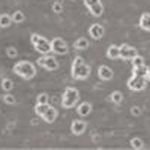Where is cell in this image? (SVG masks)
I'll use <instances>...</instances> for the list:
<instances>
[{
	"instance_id": "1",
	"label": "cell",
	"mask_w": 150,
	"mask_h": 150,
	"mask_svg": "<svg viewBox=\"0 0 150 150\" xmlns=\"http://www.w3.org/2000/svg\"><path fill=\"white\" fill-rule=\"evenodd\" d=\"M90 72L92 68L89 66V63L83 59V57H75L72 62V66H71V75L74 80H87L90 77Z\"/></svg>"
},
{
	"instance_id": "2",
	"label": "cell",
	"mask_w": 150,
	"mask_h": 150,
	"mask_svg": "<svg viewBox=\"0 0 150 150\" xmlns=\"http://www.w3.org/2000/svg\"><path fill=\"white\" fill-rule=\"evenodd\" d=\"M12 71H14L15 75H18L23 80H32V78L36 77V66H35V63H32L29 60L17 62L14 65V68H12Z\"/></svg>"
},
{
	"instance_id": "3",
	"label": "cell",
	"mask_w": 150,
	"mask_h": 150,
	"mask_svg": "<svg viewBox=\"0 0 150 150\" xmlns=\"http://www.w3.org/2000/svg\"><path fill=\"white\" fill-rule=\"evenodd\" d=\"M30 42H32L33 48H35L39 54H42V56L51 54V41H48L47 38L38 35V33H32Z\"/></svg>"
},
{
	"instance_id": "4",
	"label": "cell",
	"mask_w": 150,
	"mask_h": 150,
	"mask_svg": "<svg viewBox=\"0 0 150 150\" xmlns=\"http://www.w3.org/2000/svg\"><path fill=\"white\" fill-rule=\"evenodd\" d=\"M78 101H80V92L75 87H66L63 96H62V105L65 108H74L77 107Z\"/></svg>"
},
{
	"instance_id": "5",
	"label": "cell",
	"mask_w": 150,
	"mask_h": 150,
	"mask_svg": "<svg viewBox=\"0 0 150 150\" xmlns=\"http://www.w3.org/2000/svg\"><path fill=\"white\" fill-rule=\"evenodd\" d=\"M147 80H146V75H131V78L128 80V87L134 92H143L146 87H147Z\"/></svg>"
},
{
	"instance_id": "6",
	"label": "cell",
	"mask_w": 150,
	"mask_h": 150,
	"mask_svg": "<svg viewBox=\"0 0 150 150\" xmlns=\"http://www.w3.org/2000/svg\"><path fill=\"white\" fill-rule=\"evenodd\" d=\"M69 51V47L63 38H54L51 41V53L57 56H66Z\"/></svg>"
},
{
	"instance_id": "7",
	"label": "cell",
	"mask_w": 150,
	"mask_h": 150,
	"mask_svg": "<svg viewBox=\"0 0 150 150\" xmlns=\"http://www.w3.org/2000/svg\"><path fill=\"white\" fill-rule=\"evenodd\" d=\"M38 65L42 66L47 71H57L59 69V62L54 56L51 54H47V56H41L38 59Z\"/></svg>"
},
{
	"instance_id": "8",
	"label": "cell",
	"mask_w": 150,
	"mask_h": 150,
	"mask_svg": "<svg viewBox=\"0 0 150 150\" xmlns=\"http://www.w3.org/2000/svg\"><path fill=\"white\" fill-rule=\"evenodd\" d=\"M83 2L93 17H101L104 14V5L101 0H83Z\"/></svg>"
},
{
	"instance_id": "9",
	"label": "cell",
	"mask_w": 150,
	"mask_h": 150,
	"mask_svg": "<svg viewBox=\"0 0 150 150\" xmlns=\"http://www.w3.org/2000/svg\"><path fill=\"white\" fill-rule=\"evenodd\" d=\"M137 56H138V51H137L135 47H132L129 44H122L120 45V59L132 62Z\"/></svg>"
},
{
	"instance_id": "10",
	"label": "cell",
	"mask_w": 150,
	"mask_h": 150,
	"mask_svg": "<svg viewBox=\"0 0 150 150\" xmlns=\"http://www.w3.org/2000/svg\"><path fill=\"white\" fill-rule=\"evenodd\" d=\"M147 72V66L144 63V59L141 56H137L132 60V74L134 75H146Z\"/></svg>"
},
{
	"instance_id": "11",
	"label": "cell",
	"mask_w": 150,
	"mask_h": 150,
	"mask_svg": "<svg viewBox=\"0 0 150 150\" xmlns=\"http://www.w3.org/2000/svg\"><path fill=\"white\" fill-rule=\"evenodd\" d=\"M98 77L102 81H110V80H112V77H114V72H112V69L110 66L101 65L99 69H98Z\"/></svg>"
},
{
	"instance_id": "12",
	"label": "cell",
	"mask_w": 150,
	"mask_h": 150,
	"mask_svg": "<svg viewBox=\"0 0 150 150\" xmlns=\"http://www.w3.org/2000/svg\"><path fill=\"white\" fill-rule=\"evenodd\" d=\"M104 33H105V30H104V27L101 26V24H98V23H95V24H92V26L89 27V35H90V38L92 39H101V38L104 36Z\"/></svg>"
},
{
	"instance_id": "13",
	"label": "cell",
	"mask_w": 150,
	"mask_h": 150,
	"mask_svg": "<svg viewBox=\"0 0 150 150\" xmlns=\"http://www.w3.org/2000/svg\"><path fill=\"white\" fill-rule=\"evenodd\" d=\"M86 128H87V123L84 120H74L71 125V131L75 135H83L86 132Z\"/></svg>"
},
{
	"instance_id": "14",
	"label": "cell",
	"mask_w": 150,
	"mask_h": 150,
	"mask_svg": "<svg viewBox=\"0 0 150 150\" xmlns=\"http://www.w3.org/2000/svg\"><path fill=\"white\" fill-rule=\"evenodd\" d=\"M138 26L144 32H150V12H144V14H141L140 21H138Z\"/></svg>"
},
{
	"instance_id": "15",
	"label": "cell",
	"mask_w": 150,
	"mask_h": 150,
	"mask_svg": "<svg viewBox=\"0 0 150 150\" xmlns=\"http://www.w3.org/2000/svg\"><path fill=\"white\" fill-rule=\"evenodd\" d=\"M77 112L81 116V117H87L92 112V104L89 102H81L77 105Z\"/></svg>"
},
{
	"instance_id": "16",
	"label": "cell",
	"mask_w": 150,
	"mask_h": 150,
	"mask_svg": "<svg viewBox=\"0 0 150 150\" xmlns=\"http://www.w3.org/2000/svg\"><path fill=\"white\" fill-rule=\"evenodd\" d=\"M57 114H59V112H57V110H56L54 107H51V105H50V107H48V110L45 111V114L42 116V119H44L47 123H53V122L57 119Z\"/></svg>"
},
{
	"instance_id": "17",
	"label": "cell",
	"mask_w": 150,
	"mask_h": 150,
	"mask_svg": "<svg viewBox=\"0 0 150 150\" xmlns=\"http://www.w3.org/2000/svg\"><path fill=\"white\" fill-rule=\"evenodd\" d=\"M107 57L111 60L120 59V45H110L107 50Z\"/></svg>"
},
{
	"instance_id": "18",
	"label": "cell",
	"mask_w": 150,
	"mask_h": 150,
	"mask_svg": "<svg viewBox=\"0 0 150 150\" xmlns=\"http://www.w3.org/2000/svg\"><path fill=\"white\" fill-rule=\"evenodd\" d=\"M12 23L14 21H12V17L9 14H2L0 15V27L2 29H8Z\"/></svg>"
},
{
	"instance_id": "19",
	"label": "cell",
	"mask_w": 150,
	"mask_h": 150,
	"mask_svg": "<svg viewBox=\"0 0 150 150\" xmlns=\"http://www.w3.org/2000/svg\"><path fill=\"white\" fill-rule=\"evenodd\" d=\"M74 47H75V50H87L89 48V41L86 39V38H78L77 41L74 42Z\"/></svg>"
},
{
	"instance_id": "20",
	"label": "cell",
	"mask_w": 150,
	"mask_h": 150,
	"mask_svg": "<svg viewBox=\"0 0 150 150\" xmlns=\"http://www.w3.org/2000/svg\"><path fill=\"white\" fill-rule=\"evenodd\" d=\"M2 89H3L6 93H9L12 89H14V83H12V80L3 78V80H2Z\"/></svg>"
},
{
	"instance_id": "21",
	"label": "cell",
	"mask_w": 150,
	"mask_h": 150,
	"mask_svg": "<svg viewBox=\"0 0 150 150\" xmlns=\"http://www.w3.org/2000/svg\"><path fill=\"white\" fill-rule=\"evenodd\" d=\"M11 17H12V21L14 23H23L26 20V15H24V12H21V11H15Z\"/></svg>"
},
{
	"instance_id": "22",
	"label": "cell",
	"mask_w": 150,
	"mask_h": 150,
	"mask_svg": "<svg viewBox=\"0 0 150 150\" xmlns=\"http://www.w3.org/2000/svg\"><path fill=\"white\" fill-rule=\"evenodd\" d=\"M48 107H50V104H45V105H41V104H36V107H35V112L39 117H42L44 114H45V111L48 110Z\"/></svg>"
},
{
	"instance_id": "23",
	"label": "cell",
	"mask_w": 150,
	"mask_h": 150,
	"mask_svg": "<svg viewBox=\"0 0 150 150\" xmlns=\"http://www.w3.org/2000/svg\"><path fill=\"white\" fill-rule=\"evenodd\" d=\"M110 99H111V102H114V104H120V102L123 101V95H122L119 90H116V92L111 93Z\"/></svg>"
},
{
	"instance_id": "24",
	"label": "cell",
	"mask_w": 150,
	"mask_h": 150,
	"mask_svg": "<svg viewBox=\"0 0 150 150\" xmlns=\"http://www.w3.org/2000/svg\"><path fill=\"white\" fill-rule=\"evenodd\" d=\"M48 101H50V96L47 93H39V95H38V99H36L38 104L45 105V104H48Z\"/></svg>"
},
{
	"instance_id": "25",
	"label": "cell",
	"mask_w": 150,
	"mask_h": 150,
	"mask_svg": "<svg viewBox=\"0 0 150 150\" xmlns=\"http://www.w3.org/2000/svg\"><path fill=\"white\" fill-rule=\"evenodd\" d=\"M131 146H132V149H135V150H140V149L144 147V144H143V141H141L140 138H132V140H131Z\"/></svg>"
},
{
	"instance_id": "26",
	"label": "cell",
	"mask_w": 150,
	"mask_h": 150,
	"mask_svg": "<svg viewBox=\"0 0 150 150\" xmlns=\"http://www.w3.org/2000/svg\"><path fill=\"white\" fill-rule=\"evenodd\" d=\"M6 54H8V57H11V59H15L17 54H18V51H17V48H14V47H8V48H6Z\"/></svg>"
},
{
	"instance_id": "27",
	"label": "cell",
	"mask_w": 150,
	"mask_h": 150,
	"mask_svg": "<svg viewBox=\"0 0 150 150\" xmlns=\"http://www.w3.org/2000/svg\"><path fill=\"white\" fill-rule=\"evenodd\" d=\"M3 101H5L6 104H9V105H14V104H15V96H12L11 93H5Z\"/></svg>"
},
{
	"instance_id": "28",
	"label": "cell",
	"mask_w": 150,
	"mask_h": 150,
	"mask_svg": "<svg viewBox=\"0 0 150 150\" xmlns=\"http://www.w3.org/2000/svg\"><path fill=\"white\" fill-rule=\"evenodd\" d=\"M53 11L56 12V14H60V12L63 11V5H62L60 2H54L53 3Z\"/></svg>"
},
{
	"instance_id": "29",
	"label": "cell",
	"mask_w": 150,
	"mask_h": 150,
	"mask_svg": "<svg viewBox=\"0 0 150 150\" xmlns=\"http://www.w3.org/2000/svg\"><path fill=\"white\" fill-rule=\"evenodd\" d=\"M131 112H132L134 116H140V108L138 107H132L131 108Z\"/></svg>"
},
{
	"instance_id": "30",
	"label": "cell",
	"mask_w": 150,
	"mask_h": 150,
	"mask_svg": "<svg viewBox=\"0 0 150 150\" xmlns=\"http://www.w3.org/2000/svg\"><path fill=\"white\" fill-rule=\"evenodd\" d=\"M146 80L150 81V66H147V72H146Z\"/></svg>"
}]
</instances>
